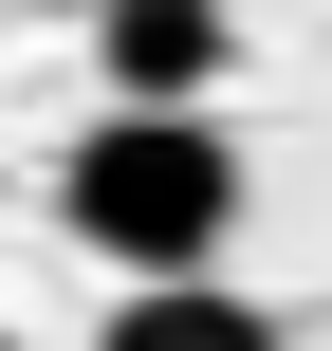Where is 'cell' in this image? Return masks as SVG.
Masks as SVG:
<instances>
[{
    "label": "cell",
    "instance_id": "obj_1",
    "mask_svg": "<svg viewBox=\"0 0 332 351\" xmlns=\"http://www.w3.org/2000/svg\"><path fill=\"white\" fill-rule=\"evenodd\" d=\"M240 204H259V167H240V130H222L203 93H111V111L74 130V167H55V222H74L111 278H185V259H222Z\"/></svg>",
    "mask_w": 332,
    "mask_h": 351
},
{
    "label": "cell",
    "instance_id": "obj_2",
    "mask_svg": "<svg viewBox=\"0 0 332 351\" xmlns=\"http://www.w3.org/2000/svg\"><path fill=\"white\" fill-rule=\"evenodd\" d=\"M92 74L111 93H222L240 74V0H92Z\"/></svg>",
    "mask_w": 332,
    "mask_h": 351
},
{
    "label": "cell",
    "instance_id": "obj_3",
    "mask_svg": "<svg viewBox=\"0 0 332 351\" xmlns=\"http://www.w3.org/2000/svg\"><path fill=\"white\" fill-rule=\"evenodd\" d=\"M92 351H277V315H259L222 259H185V278H129V296L92 315Z\"/></svg>",
    "mask_w": 332,
    "mask_h": 351
},
{
    "label": "cell",
    "instance_id": "obj_4",
    "mask_svg": "<svg viewBox=\"0 0 332 351\" xmlns=\"http://www.w3.org/2000/svg\"><path fill=\"white\" fill-rule=\"evenodd\" d=\"M0 351H18V333H0Z\"/></svg>",
    "mask_w": 332,
    "mask_h": 351
}]
</instances>
